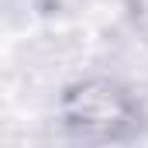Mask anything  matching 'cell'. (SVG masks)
<instances>
[{
  "label": "cell",
  "instance_id": "obj_1",
  "mask_svg": "<svg viewBox=\"0 0 148 148\" xmlns=\"http://www.w3.org/2000/svg\"><path fill=\"white\" fill-rule=\"evenodd\" d=\"M59 124L83 141H124L141 127V100L114 76H83L59 93Z\"/></svg>",
  "mask_w": 148,
  "mask_h": 148
},
{
  "label": "cell",
  "instance_id": "obj_2",
  "mask_svg": "<svg viewBox=\"0 0 148 148\" xmlns=\"http://www.w3.org/2000/svg\"><path fill=\"white\" fill-rule=\"evenodd\" d=\"M124 10H127L131 28L141 35V41H148V0H124Z\"/></svg>",
  "mask_w": 148,
  "mask_h": 148
}]
</instances>
